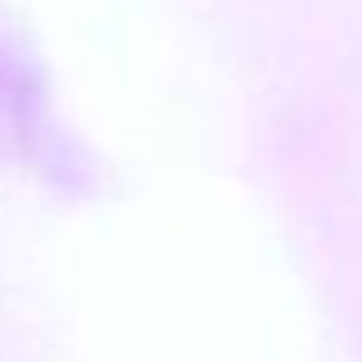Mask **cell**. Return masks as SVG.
I'll return each mask as SVG.
<instances>
[{
    "label": "cell",
    "instance_id": "cell-1",
    "mask_svg": "<svg viewBox=\"0 0 362 362\" xmlns=\"http://www.w3.org/2000/svg\"><path fill=\"white\" fill-rule=\"evenodd\" d=\"M0 138L14 142L18 151H42V142L51 138L46 88L5 28H0Z\"/></svg>",
    "mask_w": 362,
    "mask_h": 362
}]
</instances>
